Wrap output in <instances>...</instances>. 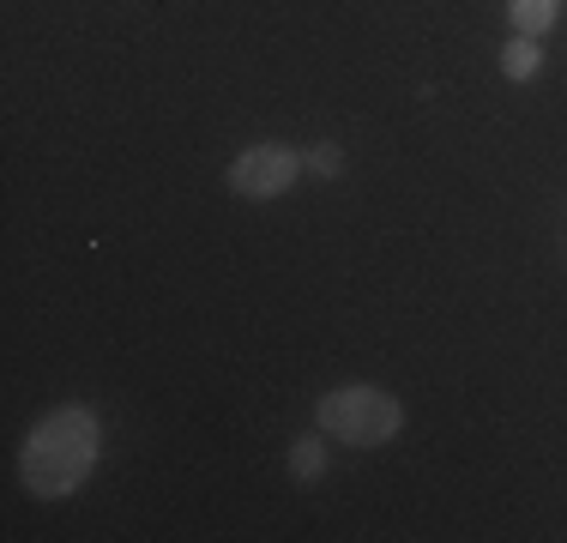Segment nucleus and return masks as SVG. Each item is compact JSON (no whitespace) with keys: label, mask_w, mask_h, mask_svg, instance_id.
<instances>
[{"label":"nucleus","mask_w":567,"mask_h":543,"mask_svg":"<svg viewBox=\"0 0 567 543\" xmlns=\"http://www.w3.org/2000/svg\"><path fill=\"white\" fill-rule=\"evenodd\" d=\"M103 453V423L91 404H55L31 434H24L19 453V483L31 489L37 501H61L73 489H85V478L97 471Z\"/></svg>","instance_id":"nucleus-1"},{"label":"nucleus","mask_w":567,"mask_h":543,"mask_svg":"<svg viewBox=\"0 0 567 543\" xmlns=\"http://www.w3.org/2000/svg\"><path fill=\"white\" fill-rule=\"evenodd\" d=\"M315 423H320V434H339L344 447H381L404 429V404L386 387L350 380V387H332L327 399L315 404Z\"/></svg>","instance_id":"nucleus-2"},{"label":"nucleus","mask_w":567,"mask_h":543,"mask_svg":"<svg viewBox=\"0 0 567 543\" xmlns=\"http://www.w3.org/2000/svg\"><path fill=\"white\" fill-rule=\"evenodd\" d=\"M296 175H302V157L290 152V145H248L236 163H229V194L241 199H278L296 187Z\"/></svg>","instance_id":"nucleus-3"},{"label":"nucleus","mask_w":567,"mask_h":543,"mask_svg":"<svg viewBox=\"0 0 567 543\" xmlns=\"http://www.w3.org/2000/svg\"><path fill=\"white\" fill-rule=\"evenodd\" d=\"M507 12L519 24V37H544L561 19V0H507Z\"/></svg>","instance_id":"nucleus-4"},{"label":"nucleus","mask_w":567,"mask_h":543,"mask_svg":"<svg viewBox=\"0 0 567 543\" xmlns=\"http://www.w3.org/2000/svg\"><path fill=\"white\" fill-rule=\"evenodd\" d=\"M537 66H544V49H537V37H513L502 49V73L513 85H525V79H537Z\"/></svg>","instance_id":"nucleus-5"},{"label":"nucleus","mask_w":567,"mask_h":543,"mask_svg":"<svg viewBox=\"0 0 567 543\" xmlns=\"http://www.w3.org/2000/svg\"><path fill=\"white\" fill-rule=\"evenodd\" d=\"M284 465H290V478H320V471H327V441H320V434H302V441L290 447V459H284Z\"/></svg>","instance_id":"nucleus-6"},{"label":"nucleus","mask_w":567,"mask_h":543,"mask_svg":"<svg viewBox=\"0 0 567 543\" xmlns=\"http://www.w3.org/2000/svg\"><path fill=\"white\" fill-rule=\"evenodd\" d=\"M302 170H315V175H327V182H332V175H344V152H339V145H308V152H302Z\"/></svg>","instance_id":"nucleus-7"}]
</instances>
